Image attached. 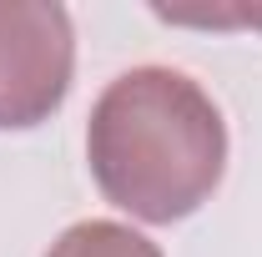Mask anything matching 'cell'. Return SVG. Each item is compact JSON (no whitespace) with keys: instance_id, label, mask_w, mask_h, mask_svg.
<instances>
[{"instance_id":"6da1fadb","label":"cell","mask_w":262,"mask_h":257,"mask_svg":"<svg viewBox=\"0 0 262 257\" xmlns=\"http://www.w3.org/2000/svg\"><path fill=\"white\" fill-rule=\"evenodd\" d=\"M101 192L141 222L196 212L227 161V136L212 96L182 71H126L101 91L86 131Z\"/></svg>"},{"instance_id":"7a4b0ae2","label":"cell","mask_w":262,"mask_h":257,"mask_svg":"<svg viewBox=\"0 0 262 257\" xmlns=\"http://www.w3.org/2000/svg\"><path fill=\"white\" fill-rule=\"evenodd\" d=\"M71 86V20L61 5L0 0V126H35Z\"/></svg>"}]
</instances>
